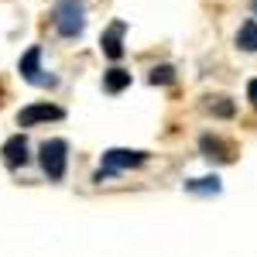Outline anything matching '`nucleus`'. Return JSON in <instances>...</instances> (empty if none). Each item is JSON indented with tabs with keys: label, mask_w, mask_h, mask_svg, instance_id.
<instances>
[{
	"label": "nucleus",
	"mask_w": 257,
	"mask_h": 257,
	"mask_svg": "<svg viewBox=\"0 0 257 257\" xmlns=\"http://www.w3.org/2000/svg\"><path fill=\"white\" fill-rule=\"evenodd\" d=\"M52 24L65 41H76L86 31V7L82 0H59L52 11Z\"/></svg>",
	"instance_id": "1"
},
{
	"label": "nucleus",
	"mask_w": 257,
	"mask_h": 257,
	"mask_svg": "<svg viewBox=\"0 0 257 257\" xmlns=\"http://www.w3.org/2000/svg\"><path fill=\"white\" fill-rule=\"evenodd\" d=\"M41 168H45V175L48 182H62L65 178V165H69V144L62 138H52L41 144Z\"/></svg>",
	"instance_id": "2"
},
{
	"label": "nucleus",
	"mask_w": 257,
	"mask_h": 257,
	"mask_svg": "<svg viewBox=\"0 0 257 257\" xmlns=\"http://www.w3.org/2000/svg\"><path fill=\"white\" fill-rule=\"evenodd\" d=\"M18 69L31 86H55V76H41V45H31V48L21 55Z\"/></svg>",
	"instance_id": "3"
},
{
	"label": "nucleus",
	"mask_w": 257,
	"mask_h": 257,
	"mask_svg": "<svg viewBox=\"0 0 257 257\" xmlns=\"http://www.w3.org/2000/svg\"><path fill=\"white\" fill-rule=\"evenodd\" d=\"M65 110L55 106V103H31L18 113V127H38V123H48V120H62Z\"/></svg>",
	"instance_id": "4"
},
{
	"label": "nucleus",
	"mask_w": 257,
	"mask_h": 257,
	"mask_svg": "<svg viewBox=\"0 0 257 257\" xmlns=\"http://www.w3.org/2000/svg\"><path fill=\"white\" fill-rule=\"evenodd\" d=\"M144 161H148V151H127V148H110V151H103V168H113V172L141 168Z\"/></svg>",
	"instance_id": "5"
},
{
	"label": "nucleus",
	"mask_w": 257,
	"mask_h": 257,
	"mask_svg": "<svg viewBox=\"0 0 257 257\" xmlns=\"http://www.w3.org/2000/svg\"><path fill=\"white\" fill-rule=\"evenodd\" d=\"M123 31H127V24L123 21H113L106 31H103V38H99V48H103V55L110 62H117L123 55Z\"/></svg>",
	"instance_id": "6"
},
{
	"label": "nucleus",
	"mask_w": 257,
	"mask_h": 257,
	"mask_svg": "<svg viewBox=\"0 0 257 257\" xmlns=\"http://www.w3.org/2000/svg\"><path fill=\"white\" fill-rule=\"evenodd\" d=\"M0 155L7 161V168H21V165H28V138L24 134H14V138L4 141V148H0Z\"/></svg>",
	"instance_id": "7"
},
{
	"label": "nucleus",
	"mask_w": 257,
	"mask_h": 257,
	"mask_svg": "<svg viewBox=\"0 0 257 257\" xmlns=\"http://www.w3.org/2000/svg\"><path fill=\"white\" fill-rule=\"evenodd\" d=\"M127 86H131V72H127V69H117V65H113V69H106V72H103V89H106L110 96L123 93Z\"/></svg>",
	"instance_id": "8"
},
{
	"label": "nucleus",
	"mask_w": 257,
	"mask_h": 257,
	"mask_svg": "<svg viewBox=\"0 0 257 257\" xmlns=\"http://www.w3.org/2000/svg\"><path fill=\"white\" fill-rule=\"evenodd\" d=\"M199 148H202V155H206L209 161H213V158H216V161H230V158H233V155H230V148H226L219 138H209V134L199 141Z\"/></svg>",
	"instance_id": "9"
},
{
	"label": "nucleus",
	"mask_w": 257,
	"mask_h": 257,
	"mask_svg": "<svg viewBox=\"0 0 257 257\" xmlns=\"http://www.w3.org/2000/svg\"><path fill=\"white\" fill-rule=\"evenodd\" d=\"M237 48L240 52H257V21H243L237 28Z\"/></svg>",
	"instance_id": "10"
},
{
	"label": "nucleus",
	"mask_w": 257,
	"mask_h": 257,
	"mask_svg": "<svg viewBox=\"0 0 257 257\" xmlns=\"http://www.w3.org/2000/svg\"><path fill=\"white\" fill-rule=\"evenodd\" d=\"M185 189H189V192H202V196H216L223 185H219L216 175H209V178H192V182H185Z\"/></svg>",
	"instance_id": "11"
},
{
	"label": "nucleus",
	"mask_w": 257,
	"mask_h": 257,
	"mask_svg": "<svg viewBox=\"0 0 257 257\" xmlns=\"http://www.w3.org/2000/svg\"><path fill=\"white\" fill-rule=\"evenodd\" d=\"M151 82H155V86L175 82V69H172V65H155V69H151Z\"/></svg>",
	"instance_id": "12"
},
{
	"label": "nucleus",
	"mask_w": 257,
	"mask_h": 257,
	"mask_svg": "<svg viewBox=\"0 0 257 257\" xmlns=\"http://www.w3.org/2000/svg\"><path fill=\"white\" fill-rule=\"evenodd\" d=\"M216 113H219V117H233V103H230L226 96H219V103H216Z\"/></svg>",
	"instance_id": "13"
},
{
	"label": "nucleus",
	"mask_w": 257,
	"mask_h": 257,
	"mask_svg": "<svg viewBox=\"0 0 257 257\" xmlns=\"http://www.w3.org/2000/svg\"><path fill=\"white\" fill-rule=\"evenodd\" d=\"M247 99H250V103L257 106V79H250V82H247Z\"/></svg>",
	"instance_id": "14"
},
{
	"label": "nucleus",
	"mask_w": 257,
	"mask_h": 257,
	"mask_svg": "<svg viewBox=\"0 0 257 257\" xmlns=\"http://www.w3.org/2000/svg\"><path fill=\"white\" fill-rule=\"evenodd\" d=\"M250 7H254V14H257V0H250Z\"/></svg>",
	"instance_id": "15"
}]
</instances>
